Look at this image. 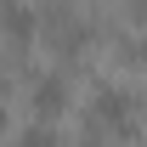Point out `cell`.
<instances>
[{"instance_id": "1", "label": "cell", "mask_w": 147, "mask_h": 147, "mask_svg": "<svg viewBox=\"0 0 147 147\" xmlns=\"http://www.w3.org/2000/svg\"><path fill=\"white\" fill-rule=\"evenodd\" d=\"M91 119L113 136H136V102H130L119 85H96V102H91Z\"/></svg>"}, {"instance_id": "2", "label": "cell", "mask_w": 147, "mask_h": 147, "mask_svg": "<svg viewBox=\"0 0 147 147\" xmlns=\"http://www.w3.org/2000/svg\"><path fill=\"white\" fill-rule=\"evenodd\" d=\"M62 108H68V79H62V74H45L34 85V113L51 119V113H62Z\"/></svg>"}, {"instance_id": "3", "label": "cell", "mask_w": 147, "mask_h": 147, "mask_svg": "<svg viewBox=\"0 0 147 147\" xmlns=\"http://www.w3.org/2000/svg\"><path fill=\"white\" fill-rule=\"evenodd\" d=\"M0 28L17 40V45H28V40H34V11H28L23 0H0Z\"/></svg>"}, {"instance_id": "4", "label": "cell", "mask_w": 147, "mask_h": 147, "mask_svg": "<svg viewBox=\"0 0 147 147\" xmlns=\"http://www.w3.org/2000/svg\"><path fill=\"white\" fill-rule=\"evenodd\" d=\"M17 147H57V130H51V125H28V130L17 136Z\"/></svg>"}, {"instance_id": "5", "label": "cell", "mask_w": 147, "mask_h": 147, "mask_svg": "<svg viewBox=\"0 0 147 147\" xmlns=\"http://www.w3.org/2000/svg\"><path fill=\"white\" fill-rule=\"evenodd\" d=\"M130 11H136V23H147V0H130Z\"/></svg>"}, {"instance_id": "6", "label": "cell", "mask_w": 147, "mask_h": 147, "mask_svg": "<svg viewBox=\"0 0 147 147\" xmlns=\"http://www.w3.org/2000/svg\"><path fill=\"white\" fill-rule=\"evenodd\" d=\"M0 130H6V108H0Z\"/></svg>"}]
</instances>
